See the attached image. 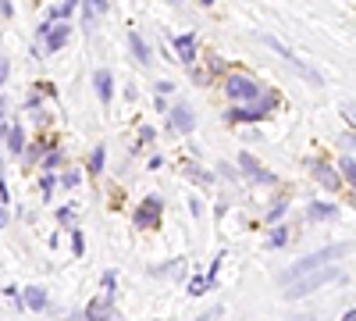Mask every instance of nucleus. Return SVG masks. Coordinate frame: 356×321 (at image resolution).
<instances>
[{
  "label": "nucleus",
  "mask_w": 356,
  "mask_h": 321,
  "mask_svg": "<svg viewBox=\"0 0 356 321\" xmlns=\"http://www.w3.org/2000/svg\"><path fill=\"white\" fill-rule=\"evenodd\" d=\"M349 250H353V243H335V246H324V250H317V253L303 257L300 265H292V268L282 275V282H285V285H292V282H300V279H303V275H310V272H321V268H328V265H339L342 257H349Z\"/></svg>",
  "instance_id": "1"
},
{
  "label": "nucleus",
  "mask_w": 356,
  "mask_h": 321,
  "mask_svg": "<svg viewBox=\"0 0 356 321\" xmlns=\"http://www.w3.org/2000/svg\"><path fill=\"white\" fill-rule=\"evenodd\" d=\"M72 246H75V253H82V232H72Z\"/></svg>",
  "instance_id": "25"
},
{
  "label": "nucleus",
  "mask_w": 356,
  "mask_h": 321,
  "mask_svg": "<svg viewBox=\"0 0 356 321\" xmlns=\"http://www.w3.org/2000/svg\"><path fill=\"white\" fill-rule=\"evenodd\" d=\"M72 8H75V4H61V8H54L50 15H54V18H68V15H72Z\"/></svg>",
  "instance_id": "21"
},
{
  "label": "nucleus",
  "mask_w": 356,
  "mask_h": 321,
  "mask_svg": "<svg viewBox=\"0 0 356 321\" xmlns=\"http://www.w3.org/2000/svg\"><path fill=\"white\" fill-rule=\"evenodd\" d=\"M175 50L182 54V61H186V65H193V61H196V36H193V33L178 36V40H175Z\"/></svg>",
  "instance_id": "11"
},
{
  "label": "nucleus",
  "mask_w": 356,
  "mask_h": 321,
  "mask_svg": "<svg viewBox=\"0 0 356 321\" xmlns=\"http://www.w3.org/2000/svg\"><path fill=\"white\" fill-rule=\"evenodd\" d=\"M275 104H278L275 93H264L260 104H253V107H235V111L225 114V118H228V122H257V118H264L267 111H275Z\"/></svg>",
  "instance_id": "4"
},
{
  "label": "nucleus",
  "mask_w": 356,
  "mask_h": 321,
  "mask_svg": "<svg viewBox=\"0 0 356 321\" xmlns=\"http://www.w3.org/2000/svg\"><path fill=\"white\" fill-rule=\"evenodd\" d=\"M104 161H107V154H104V147H97L93 157H89V175H100L104 171Z\"/></svg>",
  "instance_id": "17"
},
{
  "label": "nucleus",
  "mask_w": 356,
  "mask_h": 321,
  "mask_svg": "<svg viewBox=\"0 0 356 321\" xmlns=\"http://www.w3.org/2000/svg\"><path fill=\"white\" fill-rule=\"evenodd\" d=\"M285 243V228H275V236H271V246H282Z\"/></svg>",
  "instance_id": "24"
},
{
  "label": "nucleus",
  "mask_w": 356,
  "mask_h": 321,
  "mask_svg": "<svg viewBox=\"0 0 356 321\" xmlns=\"http://www.w3.org/2000/svg\"><path fill=\"white\" fill-rule=\"evenodd\" d=\"M207 285H211L207 279H193V282H189V293H193V297H200V293H207Z\"/></svg>",
  "instance_id": "19"
},
{
  "label": "nucleus",
  "mask_w": 356,
  "mask_h": 321,
  "mask_svg": "<svg viewBox=\"0 0 356 321\" xmlns=\"http://www.w3.org/2000/svg\"><path fill=\"white\" fill-rule=\"evenodd\" d=\"M314 175H317V182H321L324 189H339V186H342V179H339V175L324 164V161H314Z\"/></svg>",
  "instance_id": "9"
},
{
  "label": "nucleus",
  "mask_w": 356,
  "mask_h": 321,
  "mask_svg": "<svg viewBox=\"0 0 356 321\" xmlns=\"http://www.w3.org/2000/svg\"><path fill=\"white\" fill-rule=\"evenodd\" d=\"M57 161H61V150H50V154L43 157V164H47V168H50V164H57Z\"/></svg>",
  "instance_id": "23"
},
{
  "label": "nucleus",
  "mask_w": 356,
  "mask_h": 321,
  "mask_svg": "<svg viewBox=\"0 0 356 321\" xmlns=\"http://www.w3.org/2000/svg\"><path fill=\"white\" fill-rule=\"evenodd\" d=\"M4 225H8V211H4V208H0V228H4Z\"/></svg>",
  "instance_id": "27"
},
{
  "label": "nucleus",
  "mask_w": 356,
  "mask_h": 321,
  "mask_svg": "<svg viewBox=\"0 0 356 321\" xmlns=\"http://www.w3.org/2000/svg\"><path fill=\"white\" fill-rule=\"evenodd\" d=\"M8 147H11L15 154H22V150H25V132H22L18 125H15V129L8 132Z\"/></svg>",
  "instance_id": "16"
},
{
  "label": "nucleus",
  "mask_w": 356,
  "mask_h": 321,
  "mask_svg": "<svg viewBox=\"0 0 356 321\" xmlns=\"http://www.w3.org/2000/svg\"><path fill=\"white\" fill-rule=\"evenodd\" d=\"M43 33H47V47L57 50V47L68 43V33H72V29H68L65 22H57V25H43Z\"/></svg>",
  "instance_id": "8"
},
{
  "label": "nucleus",
  "mask_w": 356,
  "mask_h": 321,
  "mask_svg": "<svg viewBox=\"0 0 356 321\" xmlns=\"http://www.w3.org/2000/svg\"><path fill=\"white\" fill-rule=\"evenodd\" d=\"M4 75H8V61H0V82H4Z\"/></svg>",
  "instance_id": "28"
},
{
  "label": "nucleus",
  "mask_w": 356,
  "mask_h": 321,
  "mask_svg": "<svg viewBox=\"0 0 356 321\" xmlns=\"http://www.w3.org/2000/svg\"><path fill=\"white\" fill-rule=\"evenodd\" d=\"M353 318H356V314H353V311H346V314H342V321H353Z\"/></svg>",
  "instance_id": "30"
},
{
  "label": "nucleus",
  "mask_w": 356,
  "mask_h": 321,
  "mask_svg": "<svg viewBox=\"0 0 356 321\" xmlns=\"http://www.w3.org/2000/svg\"><path fill=\"white\" fill-rule=\"evenodd\" d=\"M8 132V125H4V104H0V136Z\"/></svg>",
  "instance_id": "26"
},
{
  "label": "nucleus",
  "mask_w": 356,
  "mask_h": 321,
  "mask_svg": "<svg viewBox=\"0 0 356 321\" xmlns=\"http://www.w3.org/2000/svg\"><path fill=\"white\" fill-rule=\"evenodd\" d=\"M161 211H164V200L161 196H146L143 208L136 211V225L139 228H157L161 225Z\"/></svg>",
  "instance_id": "5"
},
{
  "label": "nucleus",
  "mask_w": 356,
  "mask_h": 321,
  "mask_svg": "<svg viewBox=\"0 0 356 321\" xmlns=\"http://www.w3.org/2000/svg\"><path fill=\"white\" fill-rule=\"evenodd\" d=\"M189 179H193V182H203V186H207V182H211V175H207L203 168H189Z\"/></svg>",
  "instance_id": "20"
},
{
  "label": "nucleus",
  "mask_w": 356,
  "mask_h": 321,
  "mask_svg": "<svg viewBox=\"0 0 356 321\" xmlns=\"http://www.w3.org/2000/svg\"><path fill=\"white\" fill-rule=\"evenodd\" d=\"M342 179H346V182H353V179H356V161H353L349 154L342 157Z\"/></svg>",
  "instance_id": "18"
},
{
  "label": "nucleus",
  "mask_w": 356,
  "mask_h": 321,
  "mask_svg": "<svg viewBox=\"0 0 356 321\" xmlns=\"http://www.w3.org/2000/svg\"><path fill=\"white\" fill-rule=\"evenodd\" d=\"M339 275H342V268H339V265H328V268H321V272H310V275H303L300 282H292L289 289H282V293H285V300H300V297L314 293L317 285L332 282V279H339Z\"/></svg>",
  "instance_id": "2"
},
{
  "label": "nucleus",
  "mask_w": 356,
  "mask_h": 321,
  "mask_svg": "<svg viewBox=\"0 0 356 321\" xmlns=\"http://www.w3.org/2000/svg\"><path fill=\"white\" fill-rule=\"evenodd\" d=\"M296 321H317V318L314 314H303V318H296Z\"/></svg>",
  "instance_id": "29"
},
{
  "label": "nucleus",
  "mask_w": 356,
  "mask_h": 321,
  "mask_svg": "<svg viewBox=\"0 0 356 321\" xmlns=\"http://www.w3.org/2000/svg\"><path fill=\"white\" fill-rule=\"evenodd\" d=\"M332 214H335V203H310V211H307L310 221H324V218H332Z\"/></svg>",
  "instance_id": "13"
},
{
  "label": "nucleus",
  "mask_w": 356,
  "mask_h": 321,
  "mask_svg": "<svg viewBox=\"0 0 356 321\" xmlns=\"http://www.w3.org/2000/svg\"><path fill=\"white\" fill-rule=\"evenodd\" d=\"M111 318H114L111 304H107V300H93V304L86 307V318H82V321H111Z\"/></svg>",
  "instance_id": "10"
},
{
  "label": "nucleus",
  "mask_w": 356,
  "mask_h": 321,
  "mask_svg": "<svg viewBox=\"0 0 356 321\" xmlns=\"http://www.w3.org/2000/svg\"><path fill=\"white\" fill-rule=\"evenodd\" d=\"M93 82H97V93H100V100H111V72H107V68H100V72L93 75Z\"/></svg>",
  "instance_id": "14"
},
{
  "label": "nucleus",
  "mask_w": 356,
  "mask_h": 321,
  "mask_svg": "<svg viewBox=\"0 0 356 321\" xmlns=\"http://www.w3.org/2000/svg\"><path fill=\"white\" fill-rule=\"evenodd\" d=\"M225 93H228L232 100H253V104H257V97H260L264 90H260V86H257L250 75L232 72V75H225Z\"/></svg>",
  "instance_id": "3"
},
{
  "label": "nucleus",
  "mask_w": 356,
  "mask_h": 321,
  "mask_svg": "<svg viewBox=\"0 0 356 321\" xmlns=\"http://www.w3.org/2000/svg\"><path fill=\"white\" fill-rule=\"evenodd\" d=\"M25 307L43 311V307H47V289H40V285H29V289H25Z\"/></svg>",
  "instance_id": "12"
},
{
  "label": "nucleus",
  "mask_w": 356,
  "mask_h": 321,
  "mask_svg": "<svg viewBox=\"0 0 356 321\" xmlns=\"http://www.w3.org/2000/svg\"><path fill=\"white\" fill-rule=\"evenodd\" d=\"M171 129H178V132H193L196 129V118H193L189 104H175L171 107Z\"/></svg>",
  "instance_id": "6"
},
{
  "label": "nucleus",
  "mask_w": 356,
  "mask_h": 321,
  "mask_svg": "<svg viewBox=\"0 0 356 321\" xmlns=\"http://www.w3.org/2000/svg\"><path fill=\"white\" fill-rule=\"evenodd\" d=\"M129 47H132V54L139 57V61L146 65V61H150V47H146L143 40H139V33H129Z\"/></svg>",
  "instance_id": "15"
},
{
  "label": "nucleus",
  "mask_w": 356,
  "mask_h": 321,
  "mask_svg": "<svg viewBox=\"0 0 356 321\" xmlns=\"http://www.w3.org/2000/svg\"><path fill=\"white\" fill-rule=\"evenodd\" d=\"M218 318H221V307H211L207 314H200V321H218Z\"/></svg>",
  "instance_id": "22"
},
{
  "label": "nucleus",
  "mask_w": 356,
  "mask_h": 321,
  "mask_svg": "<svg viewBox=\"0 0 356 321\" xmlns=\"http://www.w3.org/2000/svg\"><path fill=\"white\" fill-rule=\"evenodd\" d=\"M239 168L250 175V179H257V182H275V175L271 171H267V168H260L250 154H239Z\"/></svg>",
  "instance_id": "7"
}]
</instances>
